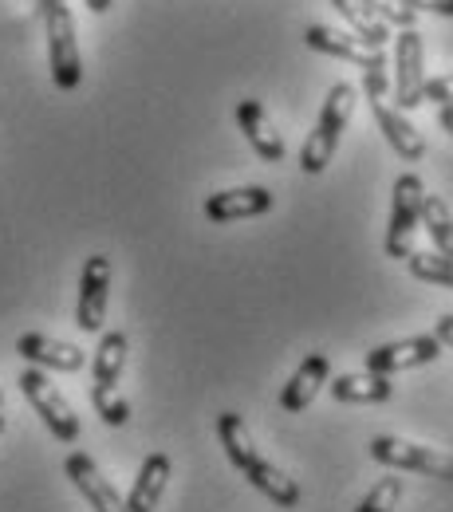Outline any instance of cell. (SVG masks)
Segmentation results:
<instances>
[{
  "instance_id": "6da1fadb",
  "label": "cell",
  "mask_w": 453,
  "mask_h": 512,
  "mask_svg": "<svg viewBox=\"0 0 453 512\" xmlns=\"http://www.w3.org/2000/svg\"><path fill=\"white\" fill-rule=\"evenodd\" d=\"M351 111H355V87L351 83H335L331 91H327L324 99V111H320V119H316V130L304 138V146H300V170L304 174H324L327 162L335 158V150H339V138H343V130L351 123Z\"/></svg>"
},
{
  "instance_id": "7a4b0ae2",
  "label": "cell",
  "mask_w": 453,
  "mask_h": 512,
  "mask_svg": "<svg viewBox=\"0 0 453 512\" xmlns=\"http://www.w3.org/2000/svg\"><path fill=\"white\" fill-rule=\"evenodd\" d=\"M40 16H44V32H48V64L52 79L60 91H75L83 83V60H79V44H75V20L67 0H36Z\"/></svg>"
},
{
  "instance_id": "3957f363",
  "label": "cell",
  "mask_w": 453,
  "mask_h": 512,
  "mask_svg": "<svg viewBox=\"0 0 453 512\" xmlns=\"http://www.w3.org/2000/svg\"><path fill=\"white\" fill-rule=\"evenodd\" d=\"M390 197V225H387V256L390 260H406L414 253V229H418V213H422V197L426 186L418 174H402L394 182Z\"/></svg>"
},
{
  "instance_id": "277c9868",
  "label": "cell",
  "mask_w": 453,
  "mask_h": 512,
  "mask_svg": "<svg viewBox=\"0 0 453 512\" xmlns=\"http://www.w3.org/2000/svg\"><path fill=\"white\" fill-rule=\"evenodd\" d=\"M20 390H24V398L32 402V410L44 418V426L52 430V438L56 442H75L79 438V418H75V410L67 406V398L56 390V383L40 371V367H28L24 375H20Z\"/></svg>"
},
{
  "instance_id": "5b68a950",
  "label": "cell",
  "mask_w": 453,
  "mask_h": 512,
  "mask_svg": "<svg viewBox=\"0 0 453 512\" xmlns=\"http://www.w3.org/2000/svg\"><path fill=\"white\" fill-rule=\"evenodd\" d=\"M367 453L390 465V469H410V473H426V477H438V481H453V457L434 446H418V442H406V438H375Z\"/></svg>"
},
{
  "instance_id": "8992f818",
  "label": "cell",
  "mask_w": 453,
  "mask_h": 512,
  "mask_svg": "<svg viewBox=\"0 0 453 512\" xmlns=\"http://www.w3.org/2000/svg\"><path fill=\"white\" fill-rule=\"evenodd\" d=\"M107 304H111V256L95 253L87 256L83 276H79V304H75V323L83 331H103L107 320Z\"/></svg>"
},
{
  "instance_id": "52a82bcc",
  "label": "cell",
  "mask_w": 453,
  "mask_h": 512,
  "mask_svg": "<svg viewBox=\"0 0 453 512\" xmlns=\"http://www.w3.org/2000/svg\"><path fill=\"white\" fill-rule=\"evenodd\" d=\"M422 36L418 28H402L398 44H394V99L398 111H414L422 107V87H426V71H422Z\"/></svg>"
},
{
  "instance_id": "ba28073f",
  "label": "cell",
  "mask_w": 453,
  "mask_h": 512,
  "mask_svg": "<svg viewBox=\"0 0 453 512\" xmlns=\"http://www.w3.org/2000/svg\"><path fill=\"white\" fill-rule=\"evenodd\" d=\"M442 355V343L438 335H410V339H398V343H383L375 351H367L363 367L375 371V375H398V371H414V367H426Z\"/></svg>"
},
{
  "instance_id": "9c48e42d",
  "label": "cell",
  "mask_w": 453,
  "mask_h": 512,
  "mask_svg": "<svg viewBox=\"0 0 453 512\" xmlns=\"http://www.w3.org/2000/svg\"><path fill=\"white\" fill-rule=\"evenodd\" d=\"M64 473L95 512H127V501L119 497V489L99 473V465L87 453H71L64 461Z\"/></svg>"
},
{
  "instance_id": "30bf717a",
  "label": "cell",
  "mask_w": 453,
  "mask_h": 512,
  "mask_svg": "<svg viewBox=\"0 0 453 512\" xmlns=\"http://www.w3.org/2000/svg\"><path fill=\"white\" fill-rule=\"evenodd\" d=\"M272 209V190L264 186H241V190H221L205 197V217L213 225H229L241 217H260Z\"/></svg>"
},
{
  "instance_id": "8fae6325",
  "label": "cell",
  "mask_w": 453,
  "mask_h": 512,
  "mask_svg": "<svg viewBox=\"0 0 453 512\" xmlns=\"http://www.w3.org/2000/svg\"><path fill=\"white\" fill-rule=\"evenodd\" d=\"M327 379H331V363H327V355L324 351H312V355L296 367V375L284 383L280 410H284V414H304V410L316 402V394L324 390Z\"/></svg>"
},
{
  "instance_id": "7c38bea8",
  "label": "cell",
  "mask_w": 453,
  "mask_h": 512,
  "mask_svg": "<svg viewBox=\"0 0 453 512\" xmlns=\"http://www.w3.org/2000/svg\"><path fill=\"white\" fill-rule=\"evenodd\" d=\"M16 355H24L32 367H52V371H79L83 367V351L75 343L40 335V331L20 335L16 339Z\"/></svg>"
},
{
  "instance_id": "4fadbf2b",
  "label": "cell",
  "mask_w": 453,
  "mask_h": 512,
  "mask_svg": "<svg viewBox=\"0 0 453 512\" xmlns=\"http://www.w3.org/2000/svg\"><path fill=\"white\" fill-rule=\"evenodd\" d=\"M375 123H379L383 138L390 142V150L402 162H422L426 158V138H422V130L406 119V111L387 107V103H375Z\"/></svg>"
},
{
  "instance_id": "5bb4252c",
  "label": "cell",
  "mask_w": 453,
  "mask_h": 512,
  "mask_svg": "<svg viewBox=\"0 0 453 512\" xmlns=\"http://www.w3.org/2000/svg\"><path fill=\"white\" fill-rule=\"evenodd\" d=\"M170 473H174L170 457H166V453H150V457L142 461L138 477H134V489H130V497H127V512L158 509V501H162V493H166V485H170Z\"/></svg>"
},
{
  "instance_id": "9a60e30c",
  "label": "cell",
  "mask_w": 453,
  "mask_h": 512,
  "mask_svg": "<svg viewBox=\"0 0 453 512\" xmlns=\"http://www.w3.org/2000/svg\"><path fill=\"white\" fill-rule=\"evenodd\" d=\"M237 127L245 130L249 146L257 150L264 162H284V138L272 130V123H268V115H264V107H260L257 99H241L237 103Z\"/></svg>"
},
{
  "instance_id": "2e32d148",
  "label": "cell",
  "mask_w": 453,
  "mask_h": 512,
  "mask_svg": "<svg viewBox=\"0 0 453 512\" xmlns=\"http://www.w3.org/2000/svg\"><path fill=\"white\" fill-rule=\"evenodd\" d=\"M245 477H249V485L260 489L272 505H280V509H296L300 505V485L280 469V465H272L268 457H257L249 469H241Z\"/></svg>"
},
{
  "instance_id": "e0dca14e",
  "label": "cell",
  "mask_w": 453,
  "mask_h": 512,
  "mask_svg": "<svg viewBox=\"0 0 453 512\" xmlns=\"http://www.w3.org/2000/svg\"><path fill=\"white\" fill-rule=\"evenodd\" d=\"M327 390L335 402H390L394 398V383L390 375H375V371H363V375H335V383L327 379Z\"/></svg>"
},
{
  "instance_id": "ac0fdd59",
  "label": "cell",
  "mask_w": 453,
  "mask_h": 512,
  "mask_svg": "<svg viewBox=\"0 0 453 512\" xmlns=\"http://www.w3.org/2000/svg\"><path fill=\"white\" fill-rule=\"evenodd\" d=\"M127 367V335L123 331H107L95 347V363H91V375H95V390H115L119 375Z\"/></svg>"
},
{
  "instance_id": "d6986e66",
  "label": "cell",
  "mask_w": 453,
  "mask_h": 512,
  "mask_svg": "<svg viewBox=\"0 0 453 512\" xmlns=\"http://www.w3.org/2000/svg\"><path fill=\"white\" fill-rule=\"evenodd\" d=\"M217 438H221V446H225L229 465H237V469H249V465L260 457V449L253 446V434H249L245 418H241V414H233V410L217 414Z\"/></svg>"
},
{
  "instance_id": "ffe728a7",
  "label": "cell",
  "mask_w": 453,
  "mask_h": 512,
  "mask_svg": "<svg viewBox=\"0 0 453 512\" xmlns=\"http://www.w3.org/2000/svg\"><path fill=\"white\" fill-rule=\"evenodd\" d=\"M335 4V12H343L347 16V24L355 28V40L363 44V48H371V52H383L390 44V28L363 4V0H331Z\"/></svg>"
},
{
  "instance_id": "44dd1931",
  "label": "cell",
  "mask_w": 453,
  "mask_h": 512,
  "mask_svg": "<svg viewBox=\"0 0 453 512\" xmlns=\"http://www.w3.org/2000/svg\"><path fill=\"white\" fill-rule=\"evenodd\" d=\"M304 44L312 52H324V56H335V60H347V64H363L371 48H363L355 36L347 32H335V28H324V24H308L304 28Z\"/></svg>"
},
{
  "instance_id": "7402d4cb",
  "label": "cell",
  "mask_w": 453,
  "mask_h": 512,
  "mask_svg": "<svg viewBox=\"0 0 453 512\" xmlns=\"http://www.w3.org/2000/svg\"><path fill=\"white\" fill-rule=\"evenodd\" d=\"M418 225L430 233V241H434V249H438V253L453 256V213H450V205H446L438 193H426V197H422Z\"/></svg>"
},
{
  "instance_id": "603a6c76",
  "label": "cell",
  "mask_w": 453,
  "mask_h": 512,
  "mask_svg": "<svg viewBox=\"0 0 453 512\" xmlns=\"http://www.w3.org/2000/svg\"><path fill=\"white\" fill-rule=\"evenodd\" d=\"M410 272L418 280H430V284H442V288H453V256L442 253H410L406 256Z\"/></svg>"
},
{
  "instance_id": "cb8c5ba5",
  "label": "cell",
  "mask_w": 453,
  "mask_h": 512,
  "mask_svg": "<svg viewBox=\"0 0 453 512\" xmlns=\"http://www.w3.org/2000/svg\"><path fill=\"white\" fill-rule=\"evenodd\" d=\"M398 501H402V477H383V481L359 501L355 512H394Z\"/></svg>"
},
{
  "instance_id": "d4e9b609",
  "label": "cell",
  "mask_w": 453,
  "mask_h": 512,
  "mask_svg": "<svg viewBox=\"0 0 453 512\" xmlns=\"http://www.w3.org/2000/svg\"><path fill=\"white\" fill-rule=\"evenodd\" d=\"M363 91H367V99H371V107L375 103H383V95H387V56L383 52H367V60H363Z\"/></svg>"
},
{
  "instance_id": "484cf974",
  "label": "cell",
  "mask_w": 453,
  "mask_h": 512,
  "mask_svg": "<svg viewBox=\"0 0 453 512\" xmlns=\"http://www.w3.org/2000/svg\"><path fill=\"white\" fill-rule=\"evenodd\" d=\"M91 402H95V410H99V418H103L107 426H123L130 418V402L119 390H95V386H91Z\"/></svg>"
},
{
  "instance_id": "4316f807",
  "label": "cell",
  "mask_w": 453,
  "mask_h": 512,
  "mask_svg": "<svg viewBox=\"0 0 453 512\" xmlns=\"http://www.w3.org/2000/svg\"><path fill=\"white\" fill-rule=\"evenodd\" d=\"M383 24H398V28H414V20H418V12L410 8V4H402V0H363Z\"/></svg>"
},
{
  "instance_id": "83f0119b",
  "label": "cell",
  "mask_w": 453,
  "mask_h": 512,
  "mask_svg": "<svg viewBox=\"0 0 453 512\" xmlns=\"http://www.w3.org/2000/svg\"><path fill=\"white\" fill-rule=\"evenodd\" d=\"M422 99H430V103H438V107H453V75L426 79V87H422Z\"/></svg>"
},
{
  "instance_id": "f1b7e54d",
  "label": "cell",
  "mask_w": 453,
  "mask_h": 512,
  "mask_svg": "<svg viewBox=\"0 0 453 512\" xmlns=\"http://www.w3.org/2000/svg\"><path fill=\"white\" fill-rule=\"evenodd\" d=\"M414 12H434V16H453V0H402Z\"/></svg>"
},
{
  "instance_id": "f546056e",
  "label": "cell",
  "mask_w": 453,
  "mask_h": 512,
  "mask_svg": "<svg viewBox=\"0 0 453 512\" xmlns=\"http://www.w3.org/2000/svg\"><path fill=\"white\" fill-rule=\"evenodd\" d=\"M434 335H438V343H442V347H453V316H442L438 327H434Z\"/></svg>"
},
{
  "instance_id": "4dcf8cb0",
  "label": "cell",
  "mask_w": 453,
  "mask_h": 512,
  "mask_svg": "<svg viewBox=\"0 0 453 512\" xmlns=\"http://www.w3.org/2000/svg\"><path fill=\"white\" fill-rule=\"evenodd\" d=\"M83 4H87L91 12H111V4H115V0H83Z\"/></svg>"
},
{
  "instance_id": "1f68e13d",
  "label": "cell",
  "mask_w": 453,
  "mask_h": 512,
  "mask_svg": "<svg viewBox=\"0 0 453 512\" xmlns=\"http://www.w3.org/2000/svg\"><path fill=\"white\" fill-rule=\"evenodd\" d=\"M438 123H442V127L450 130L453 134V107H442V115H438Z\"/></svg>"
},
{
  "instance_id": "d6a6232c",
  "label": "cell",
  "mask_w": 453,
  "mask_h": 512,
  "mask_svg": "<svg viewBox=\"0 0 453 512\" xmlns=\"http://www.w3.org/2000/svg\"><path fill=\"white\" fill-rule=\"evenodd\" d=\"M4 426H8V422H4V414H0V434H4Z\"/></svg>"
},
{
  "instance_id": "836d02e7",
  "label": "cell",
  "mask_w": 453,
  "mask_h": 512,
  "mask_svg": "<svg viewBox=\"0 0 453 512\" xmlns=\"http://www.w3.org/2000/svg\"><path fill=\"white\" fill-rule=\"evenodd\" d=\"M0 410H4V394H0Z\"/></svg>"
}]
</instances>
